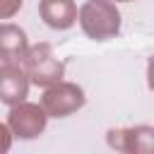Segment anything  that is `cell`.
I'll use <instances>...</instances> for the list:
<instances>
[{
    "instance_id": "9",
    "label": "cell",
    "mask_w": 154,
    "mask_h": 154,
    "mask_svg": "<svg viewBox=\"0 0 154 154\" xmlns=\"http://www.w3.org/2000/svg\"><path fill=\"white\" fill-rule=\"evenodd\" d=\"M24 0H0V19H12L22 10Z\"/></svg>"
},
{
    "instance_id": "2",
    "label": "cell",
    "mask_w": 154,
    "mask_h": 154,
    "mask_svg": "<svg viewBox=\"0 0 154 154\" xmlns=\"http://www.w3.org/2000/svg\"><path fill=\"white\" fill-rule=\"evenodd\" d=\"M22 63H24V72H26L29 82L36 84V87L55 84L65 75V63L60 58H55L53 46L46 43V41L29 46L24 58H22Z\"/></svg>"
},
{
    "instance_id": "11",
    "label": "cell",
    "mask_w": 154,
    "mask_h": 154,
    "mask_svg": "<svg viewBox=\"0 0 154 154\" xmlns=\"http://www.w3.org/2000/svg\"><path fill=\"white\" fill-rule=\"evenodd\" d=\"M113 2H132V0H113Z\"/></svg>"
},
{
    "instance_id": "6",
    "label": "cell",
    "mask_w": 154,
    "mask_h": 154,
    "mask_svg": "<svg viewBox=\"0 0 154 154\" xmlns=\"http://www.w3.org/2000/svg\"><path fill=\"white\" fill-rule=\"evenodd\" d=\"M29 77L19 63H2L0 65V101L14 106L26 99L29 94Z\"/></svg>"
},
{
    "instance_id": "1",
    "label": "cell",
    "mask_w": 154,
    "mask_h": 154,
    "mask_svg": "<svg viewBox=\"0 0 154 154\" xmlns=\"http://www.w3.org/2000/svg\"><path fill=\"white\" fill-rule=\"evenodd\" d=\"M77 22L91 41H108L120 31V12L113 0H87L77 10Z\"/></svg>"
},
{
    "instance_id": "5",
    "label": "cell",
    "mask_w": 154,
    "mask_h": 154,
    "mask_svg": "<svg viewBox=\"0 0 154 154\" xmlns=\"http://www.w3.org/2000/svg\"><path fill=\"white\" fill-rule=\"evenodd\" d=\"M108 144L125 154H149L154 149V128H113L108 130Z\"/></svg>"
},
{
    "instance_id": "4",
    "label": "cell",
    "mask_w": 154,
    "mask_h": 154,
    "mask_svg": "<svg viewBox=\"0 0 154 154\" xmlns=\"http://www.w3.org/2000/svg\"><path fill=\"white\" fill-rule=\"evenodd\" d=\"M48 123V113L43 111V106L38 103H29V101H19L14 106H10L7 113V128L12 130V137L19 140H34L46 130Z\"/></svg>"
},
{
    "instance_id": "8",
    "label": "cell",
    "mask_w": 154,
    "mask_h": 154,
    "mask_svg": "<svg viewBox=\"0 0 154 154\" xmlns=\"http://www.w3.org/2000/svg\"><path fill=\"white\" fill-rule=\"evenodd\" d=\"M38 14L46 22V26L65 31L77 22V5L75 0H41Z\"/></svg>"
},
{
    "instance_id": "7",
    "label": "cell",
    "mask_w": 154,
    "mask_h": 154,
    "mask_svg": "<svg viewBox=\"0 0 154 154\" xmlns=\"http://www.w3.org/2000/svg\"><path fill=\"white\" fill-rule=\"evenodd\" d=\"M26 48H29L26 31L12 22H2L0 24V65L2 63H22Z\"/></svg>"
},
{
    "instance_id": "3",
    "label": "cell",
    "mask_w": 154,
    "mask_h": 154,
    "mask_svg": "<svg viewBox=\"0 0 154 154\" xmlns=\"http://www.w3.org/2000/svg\"><path fill=\"white\" fill-rule=\"evenodd\" d=\"M84 103H87L84 89L75 82H63V79L55 84H48L41 96V106L48 113V118H65L79 111Z\"/></svg>"
},
{
    "instance_id": "10",
    "label": "cell",
    "mask_w": 154,
    "mask_h": 154,
    "mask_svg": "<svg viewBox=\"0 0 154 154\" xmlns=\"http://www.w3.org/2000/svg\"><path fill=\"white\" fill-rule=\"evenodd\" d=\"M10 147H12V130L5 123H0V154H5Z\"/></svg>"
}]
</instances>
